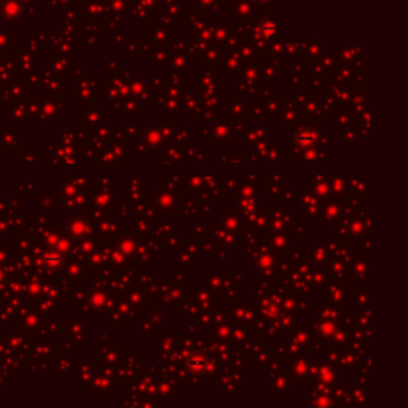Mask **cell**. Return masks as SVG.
<instances>
[]
</instances>
